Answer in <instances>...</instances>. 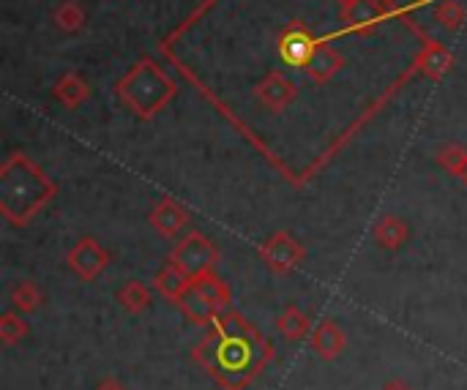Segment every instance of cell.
I'll use <instances>...</instances> for the list:
<instances>
[{"label":"cell","mask_w":467,"mask_h":390,"mask_svg":"<svg viewBox=\"0 0 467 390\" xmlns=\"http://www.w3.org/2000/svg\"><path fill=\"white\" fill-rule=\"evenodd\" d=\"M375 241H378L383 249L397 251V249H402L405 241H408V224H405L400 216H386V219H380L378 227H375Z\"/></svg>","instance_id":"5bb4252c"},{"label":"cell","mask_w":467,"mask_h":390,"mask_svg":"<svg viewBox=\"0 0 467 390\" xmlns=\"http://www.w3.org/2000/svg\"><path fill=\"white\" fill-rule=\"evenodd\" d=\"M52 22H55V27H57L60 33L74 36V33H79V30L85 27L88 11H85V5H82L79 0H60V3L55 5V11H52Z\"/></svg>","instance_id":"4fadbf2b"},{"label":"cell","mask_w":467,"mask_h":390,"mask_svg":"<svg viewBox=\"0 0 467 390\" xmlns=\"http://www.w3.org/2000/svg\"><path fill=\"white\" fill-rule=\"evenodd\" d=\"M323 44H328L326 36H315L304 22H290L279 36V57L293 68H304Z\"/></svg>","instance_id":"5b68a950"},{"label":"cell","mask_w":467,"mask_h":390,"mask_svg":"<svg viewBox=\"0 0 467 390\" xmlns=\"http://www.w3.org/2000/svg\"><path fill=\"white\" fill-rule=\"evenodd\" d=\"M216 249L213 243L200 235V232H192L189 238H183L175 251H172V262L192 279H202V276H211L213 265H216Z\"/></svg>","instance_id":"277c9868"},{"label":"cell","mask_w":467,"mask_h":390,"mask_svg":"<svg viewBox=\"0 0 467 390\" xmlns=\"http://www.w3.org/2000/svg\"><path fill=\"white\" fill-rule=\"evenodd\" d=\"M457 178H460V180H462V183H465V186H467V164H465V167H462V169H460V175H457Z\"/></svg>","instance_id":"ffe728a7"},{"label":"cell","mask_w":467,"mask_h":390,"mask_svg":"<svg viewBox=\"0 0 467 390\" xmlns=\"http://www.w3.org/2000/svg\"><path fill=\"white\" fill-rule=\"evenodd\" d=\"M186 224H189V213L178 202H172V200H161L156 205V210L150 213V227H156L167 238L178 235Z\"/></svg>","instance_id":"7c38bea8"},{"label":"cell","mask_w":467,"mask_h":390,"mask_svg":"<svg viewBox=\"0 0 467 390\" xmlns=\"http://www.w3.org/2000/svg\"><path fill=\"white\" fill-rule=\"evenodd\" d=\"M430 0H421L416 5H408V8H400L394 0H358L353 8L342 11V27L331 36H326V41H334L339 36H348V33H372L378 25H383L386 19L391 16H405L410 8H419V5H427Z\"/></svg>","instance_id":"3957f363"},{"label":"cell","mask_w":467,"mask_h":390,"mask_svg":"<svg viewBox=\"0 0 467 390\" xmlns=\"http://www.w3.org/2000/svg\"><path fill=\"white\" fill-rule=\"evenodd\" d=\"M52 96H55V101H57L60 107L77 109V107H82V104L90 98V87H88V82H85L79 74H63V77L55 82Z\"/></svg>","instance_id":"8fae6325"},{"label":"cell","mask_w":467,"mask_h":390,"mask_svg":"<svg viewBox=\"0 0 467 390\" xmlns=\"http://www.w3.org/2000/svg\"><path fill=\"white\" fill-rule=\"evenodd\" d=\"M14 303L22 306V309H36V303H38V290H36V284H33V282H19V284L14 287Z\"/></svg>","instance_id":"ac0fdd59"},{"label":"cell","mask_w":467,"mask_h":390,"mask_svg":"<svg viewBox=\"0 0 467 390\" xmlns=\"http://www.w3.org/2000/svg\"><path fill=\"white\" fill-rule=\"evenodd\" d=\"M419 36L424 38V46H421V52L416 55L413 68L421 71L424 77H430V79L438 82V79H443V77L454 68V52H451L446 44H441V41L424 36L421 30H419Z\"/></svg>","instance_id":"52a82bcc"},{"label":"cell","mask_w":467,"mask_h":390,"mask_svg":"<svg viewBox=\"0 0 467 390\" xmlns=\"http://www.w3.org/2000/svg\"><path fill=\"white\" fill-rule=\"evenodd\" d=\"M438 164L451 172L454 178L460 175V169L467 164V148L465 145H457V142H449L438 150Z\"/></svg>","instance_id":"2e32d148"},{"label":"cell","mask_w":467,"mask_h":390,"mask_svg":"<svg viewBox=\"0 0 467 390\" xmlns=\"http://www.w3.org/2000/svg\"><path fill=\"white\" fill-rule=\"evenodd\" d=\"M118 98L142 120H150L159 115L178 93L175 82L170 74L153 60V57H140L115 85Z\"/></svg>","instance_id":"7a4b0ae2"},{"label":"cell","mask_w":467,"mask_h":390,"mask_svg":"<svg viewBox=\"0 0 467 390\" xmlns=\"http://www.w3.org/2000/svg\"><path fill=\"white\" fill-rule=\"evenodd\" d=\"M68 265L82 276V279H96L101 273V268L107 265V251L93 241V238H82L71 254H68Z\"/></svg>","instance_id":"9c48e42d"},{"label":"cell","mask_w":467,"mask_h":390,"mask_svg":"<svg viewBox=\"0 0 467 390\" xmlns=\"http://www.w3.org/2000/svg\"><path fill=\"white\" fill-rule=\"evenodd\" d=\"M55 194L52 180L22 153L5 159L0 172V205L14 224L30 221V216Z\"/></svg>","instance_id":"6da1fadb"},{"label":"cell","mask_w":467,"mask_h":390,"mask_svg":"<svg viewBox=\"0 0 467 390\" xmlns=\"http://www.w3.org/2000/svg\"><path fill=\"white\" fill-rule=\"evenodd\" d=\"M342 68H345L342 52L334 49V46H328V44H323V46H317V52H315V55L309 57V63L304 66V74H306L315 85H326V82H331Z\"/></svg>","instance_id":"30bf717a"},{"label":"cell","mask_w":467,"mask_h":390,"mask_svg":"<svg viewBox=\"0 0 467 390\" xmlns=\"http://www.w3.org/2000/svg\"><path fill=\"white\" fill-rule=\"evenodd\" d=\"M298 96V87L290 77H285L282 71H268L257 85H254V98L271 109V112H282L287 109Z\"/></svg>","instance_id":"8992f818"},{"label":"cell","mask_w":467,"mask_h":390,"mask_svg":"<svg viewBox=\"0 0 467 390\" xmlns=\"http://www.w3.org/2000/svg\"><path fill=\"white\" fill-rule=\"evenodd\" d=\"M465 19L467 11L460 0H443V3L435 8V22H438L441 27L451 30V33H457V30L465 25Z\"/></svg>","instance_id":"9a60e30c"},{"label":"cell","mask_w":467,"mask_h":390,"mask_svg":"<svg viewBox=\"0 0 467 390\" xmlns=\"http://www.w3.org/2000/svg\"><path fill=\"white\" fill-rule=\"evenodd\" d=\"M120 301L129 312H142L148 306V290L140 282H129L120 292Z\"/></svg>","instance_id":"e0dca14e"},{"label":"cell","mask_w":467,"mask_h":390,"mask_svg":"<svg viewBox=\"0 0 467 390\" xmlns=\"http://www.w3.org/2000/svg\"><path fill=\"white\" fill-rule=\"evenodd\" d=\"M263 257L268 260V265H271L274 271L287 273V271H293V268L304 260V249H301L287 232H279V235H274V238L265 243Z\"/></svg>","instance_id":"ba28073f"},{"label":"cell","mask_w":467,"mask_h":390,"mask_svg":"<svg viewBox=\"0 0 467 390\" xmlns=\"http://www.w3.org/2000/svg\"><path fill=\"white\" fill-rule=\"evenodd\" d=\"M337 3L342 5V11H348V8H353V5H356L358 0H337Z\"/></svg>","instance_id":"d6986e66"}]
</instances>
